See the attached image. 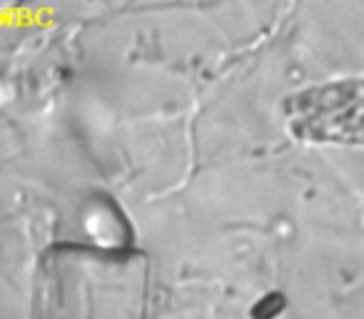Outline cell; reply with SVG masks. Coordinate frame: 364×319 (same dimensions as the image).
<instances>
[{"instance_id": "3957f363", "label": "cell", "mask_w": 364, "mask_h": 319, "mask_svg": "<svg viewBox=\"0 0 364 319\" xmlns=\"http://www.w3.org/2000/svg\"><path fill=\"white\" fill-rule=\"evenodd\" d=\"M23 0H0V8H11V6H21Z\"/></svg>"}, {"instance_id": "6da1fadb", "label": "cell", "mask_w": 364, "mask_h": 319, "mask_svg": "<svg viewBox=\"0 0 364 319\" xmlns=\"http://www.w3.org/2000/svg\"><path fill=\"white\" fill-rule=\"evenodd\" d=\"M145 309L142 254L60 244L43 257L33 319H145Z\"/></svg>"}, {"instance_id": "7a4b0ae2", "label": "cell", "mask_w": 364, "mask_h": 319, "mask_svg": "<svg viewBox=\"0 0 364 319\" xmlns=\"http://www.w3.org/2000/svg\"><path fill=\"white\" fill-rule=\"evenodd\" d=\"M289 125L309 142H354L362 137V82H329L289 97Z\"/></svg>"}]
</instances>
